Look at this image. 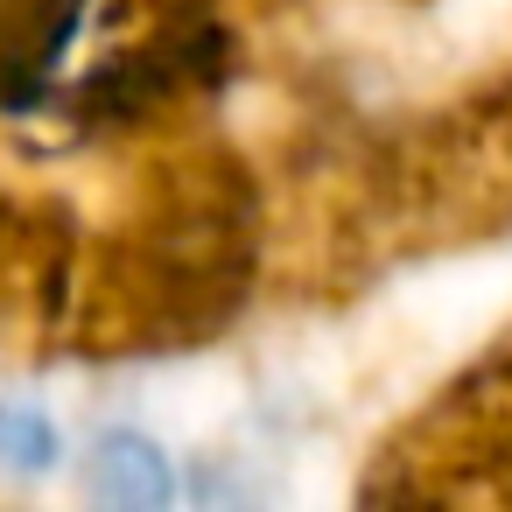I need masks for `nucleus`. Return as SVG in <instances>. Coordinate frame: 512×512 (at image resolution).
Segmentation results:
<instances>
[{"label":"nucleus","mask_w":512,"mask_h":512,"mask_svg":"<svg viewBox=\"0 0 512 512\" xmlns=\"http://www.w3.org/2000/svg\"><path fill=\"white\" fill-rule=\"evenodd\" d=\"M85 491H92L99 505H120V512H162V505L176 498V463H169L148 435L120 428V435H99V442H92V456H85Z\"/></svg>","instance_id":"1"},{"label":"nucleus","mask_w":512,"mask_h":512,"mask_svg":"<svg viewBox=\"0 0 512 512\" xmlns=\"http://www.w3.org/2000/svg\"><path fill=\"white\" fill-rule=\"evenodd\" d=\"M57 456H64V435L43 407L0 400V463H15L22 477H43V470H57Z\"/></svg>","instance_id":"2"}]
</instances>
